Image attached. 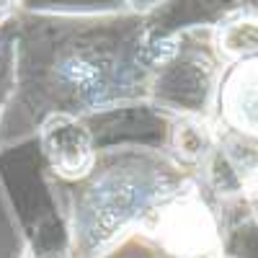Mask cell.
Masks as SVG:
<instances>
[{
	"mask_svg": "<svg viewBox=\"0 0 258 258\" xmlns=\"http://www.w3.org/2000/svg\"><path fill=\"white\" fill-rule=\"evenodd\" d=\"M21 258H36V253H34V250L26 245V248H24V253H21Z\"/></svg>",
	"mask_w": 258,
	"mask_h": 258,
	"instance_id": "10",
	"label": "cell"
},
{
	"mask_svg": "<svg viewBox=\"0 0 258 258\" xmlns=\"http://www.w3.org/2000/svg\"><path fill=\"white\" fill-rule=\"evenodd\" d=\"M220 109L232 129L258 140V57L230 64L220 88Z\"/></svg>",
	"mask_w": 258,
	"mask_h": 258,
	"instance_id": "4",
	"label": "cell"
},
{
	"mask_svg": "<svg viewBox=\"0 0 258 258\" xmlns=\"http://www.w3.org/2000/svg\"><path fill=\"white\" fill-rule=\"evenodd\" d=\"M142 232L178 258L220 245L212 212L194 191H176L165 199Z\"/></svg>",
	"mask_w": 258,
	"mask_h": 258,
	"instance_id": "2",
	"label": "cell"
},
{
	"mask_svg": "<svg viewBox=\"0 0 258 258\" xmlns=\"http://www.w3.org/2000/svg\"><path fill=\"white\" fill-rule=\"evenodd\" d=\"M21 6H24V0H0V26H6L11 18H16Z\"/></svg>",
	"mask_w": 258,
	"mask_h": 258,
	"instance_id": "7",
	"label": "cell"
},
{
	"mask_svg": "<svg viewBox=\"0 0 258 258\" xmlns=\"http://www.w3.org/2000/svg\"><path fill=\"white\" fill-rule=\"evenodd\" d=\"M212 44L217 54L235 64L243 59L258 57V13L255 11H235L222 18L212 34Z\"/></svg>",
	"mask_w": 258,
	"mask_h": 258,
	"instance_id": "5",
	"label": "cell"
},
{
	"mask_svg": "<svg viewBox=\"0 0 258 258\" xmlns=\"http://www.w3.org/2000/svg\"><path fill=\"white\" fill-rule=\"evenodd\" d=\"M39 140L49 168L68 181H80L93 173L96 150L93 137L78 116L68 111L49 114L39 126Z\"/></svg>",
	"mask_w": 258,
	"mask_h": 258,
	"instance_id": "3",
	"label": "cell"
},
{
	"mask_svg": "<svg viewBox=\"0 0 258 258\" xmlns=\"http://www.w3.org/2000/svg\"><path fill=\"white\" fill-rule=\"evenodd\" d=\"M188 258H225V253H222V248L217 245V248H207V250H202V253H194V255H188Z\"/></svg>",
	"mask_w": 258,
	"mask_h": 258,
	"instance_id": "8",
	"label": "cell"
},
{
	"mask_svg": "<svg viewBox=\"0 0 258 258\" xmlns=\"http://www.w3.org/2000/svg\"><path fill=\"white\" fill-rule=\"evenodd\" d=\"M170 145L178 160L183 163H202L214 147V132L212 126L199 119V116H183L173 124V135H170Z\"/></svg>",
	"mask_w": 258,
	"mask_h": 258,
	"instance_id": "6",
	"label": "cell"
},
{
	"mask_svg": "<svg viewBox=\"0 0 258 258\" xmlns=\"http://www.w3.org/2000/svg\"><path fill=\"white\" fill-rule=\"evenodd\" d=\"M124 3L129 6V8H135V11H140V8H150L153 3H158V0H124Z\"/></svg>",
	"mask_w": 258,
	"mask_h": 258,
	"instance_id": "9",
	"label": "cell"
},
{
	"mask_svg": "<svg viewBox=\"0 0 258 258\" xmlns=\"http://www.w3.org/2000/svg\"><path fill=\"white\" fill-rule=\"evenodd\" d=\"M165 176L137 165L109 168L83 188L73 209V250L78 258H103L126 235L142 232L155 209L170 199Z\"/></svg>",
	"mask_w": 258,
	"mask_h": 258,
	"instance_id": "1",
	"label": "cell"
}]
</instances>
